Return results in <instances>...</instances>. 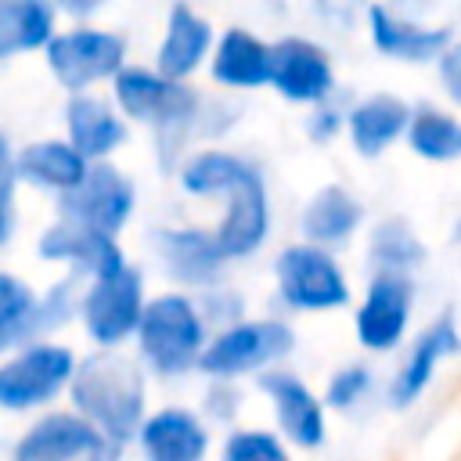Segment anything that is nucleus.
I'll return each mask as SVG.
<instances>
[{"label":"nucleus","mask_w":461,"mask_h":461,"mask_svg":"<svg viewBox=\"0 0 461 461\" xmlns=\"http://www.w3.org/2000/svg\"><path fill=\"white\" fill-rule=\"evenodd\" d=\"M76 414L97 425L112 443L126 447L144 429V367L115 349H97L79 360L68 385Z\"/></svg>","instance_id":"nucleus-1"},{"label":"nucleus","mask_w":461,"mask_h":461,"mask_svg":"<svg viewBox=\"0 0 461 461\" xmlns=\"http://www.w3.org/2000/svg\"><path fill=\"white\" fill-rule=\"evenodd\" d=\"M112 83H115L119 112L155 130L162 166L169 169V162H176L187 137L205 122L209 101L198 90H191L184 79H169L158 68H140V65H126Z\"/></svg>","instance_id":"nucleus-2"},{"label":"nucleus","mask_w":461,"mask_h":461,"mask_svg":"<svg viewBox=\"0 0 461 461\" xmlns=\"http://www.w3.org/2000/svg\"><path fill=\"white\" fill-rule=\"evenodd\" d=\"M205 346H209V324L194 299H187L184 292H162L148 299L137 328V349L155 375L173 378L198 367Z\"/></svg>","instance_id":"nucleus-3"},{"label":"nucleus","mask_w":461,"mask_h":461,"mask_svg":"<svg viewBox=\"0 0 461 461\" xmlns=\"http://www.w3.org/2000/svg\"><path fill=\"white\" fill-rule=\"evenodd\" d=\"M274 281H277L281 303L303 313H328L349 303V281L339 259L328 249L310 245V241H299L277 252Z\"/></svg>","instance_id":"nucleus-4"},{"label":"nucleus","mask_w":461,"mask_h":461,"mask_svg":"<svg viewBox=\"0 0 461 461\" xmlns=\"http://www.w3.org/2000/svg\"><path fill=\"white\" fill-rule=\"evenodd\" d=\"M295 346V335L288 324L281 321H241L230 324L223 331H216L198 360V371L216 378V382H230L241 375H263L270 371L281 357H288Z\"/></svg>","instance_id":"nucleus-5"},{"label":"nucleus","mask_w":461,"mask_h":461,"mask_svg":"<svg viewBox=\"0 0 461 461\" xmlns=\"http://www.w3.org/2000/svg\"><path fill=\"white\" fill-rule=\"evenodd\" d=\"M76 353L61 342H32L22 346L4 367H0V407L7 411H32L50 403L58 393H65L76 378Z\"/></svg>","instance_id":"nucleus-6"},{"label":"nucleus","mask_w":461,"mask_h":461,"mask_svg":"<svg viewBox=\"0 0 461 461\" xmlns=\"http://www.w3.org/2000/svg\"><path fill=\"white\" fill-rule=\"evenodd\" d=\"M50 76L72 90V94H86V86L101 83V79H115L126 68V40L104 29H68L58 32L50 40V47L43 50Z\"/></svg>","instance_id":"nucleus-7"},{"label":"nucleus","mask_w":461,"mask_h":461,"mask_svg":"<svg viewBox=\"0 0 461 461\" xmlns=\"http://www.w3.org/2000/svg\"><path fill=\"white\" fill-rule=\"evenodd\" d=\"M122 447L76 411H54L32 421L11 450V461H119Z\"/></svg>","instance_id":"nucleus-8"},{"label":"nucleus","mask_w":461,"mask_h":461,"mask_svg":"<svg viewBox=\"0 0 461 461\" xmlns=\"http://www.w3.org/2000/svg\"><path fill=\"white\" fill-rule=\"evenodd\" d=\"M144 277L126 267L112 277L90 281L83 292V328L101 349H115L126 339H137L140 317H144Z\"/></svg>","instance_id":"nucleus-9"},{"label":"nucleus","mask_w":461,"mask_h":461,"mask_svg":"<svg viewBox=\"0 0 461 461\" xmlns=\"http://www.w3.org/2000/svg\"><path fill=\"white\" fill-rule=\"evenodd\" d=\"M133 202H137V194H133L130 176L112 162H94L86 180L76 191L58 194V209H61L65 220L104 230L112 238L130 223Z\"/></svg>","instance_id":"nucleus-10"},{"label":"nucleus","mask_w":461,"mask_h":461,"mask_svg":"<svg viewBox=\"0 0 461 461\" xmlns=\"http://www.w3.org/2000/svg\"><path fill=\"white\" fill-rule=\"evenodd\" d=\"M414 310L411 274H375L357 306V342L367 353H389L403 342Z\"/></svg>","instance_id":"nucleus-11"},{"label":"nucleus","mask_w":461,"mask_h":461,"mask_svg":"<svg viewBox=\"0 0 461 461\" xmlns=\"http://www.w3.org/2000/svg\"><path fill=\"white\" fill-rule=\"evenodd\" d=\"M36 252H40V259L65 263L72 270V277H90V281L112 277V274L130 267L112 234L83 227V223L65 220V216H58V223H50L40 234Z\"/></svg>","instance_id":"nucleus-12"},{"label":"nucleus","mask_w":461,"mask_h":461,"mask_svg":"<svg viewBox=\"0 0 461 461\" xmlns=\"http://www.w3.org/2000/svg\"><path fill=\"white\" fill-rule=\"evenodd\" d=\"M155 252L166 267V274L180 285L191 288H220L223 267H227V252L220 249L216 230H202V227H158L151 234Z\"/></svg>","instance_id":"nucleus-13"},{"label":"nucleus","mask_w":461,"mask_h":461,"mask_svg":"<svg viewBox=\"0 0 461 461\" xmlns=\"http://www.w3.org/2000/svg\"><path fill=\"white\" fill-rule=\"evenodd\" d=\"M270 86L295 104H324L335 90V68L324 47L306 36H285L274 43V79Z\"/></svg>","instance_id":"nucleus-14"},{"label":"nucleus","mask_w":461,"mask_h":461,"mask_svg":"<svg viewBox=\"0 0 461 461\" xmlns=\"http://www.w3.org/2000/svg\"><path fill=\"white\" fill-rule=\"evenodd\" d=\"M259 389L270 396L274 414H277V429L303 450H317L328 436V418H324V400L313 396V389L285 371V367H270L259 375Z\"/></svg>","instance_id":"nucleus-15"},{"label":"nucleus","mask_w":461,"mask_h":461,"mask_svg":"<svg viewBox=\"0 0 461 461\" xmlns=\"http://www.w3.org/2000/svg\"><path fill=\"white\" fill-rule=\"evenodd\" d=\"M457 349H461V335H457L454 317H450V313L436 317V321L414 339L411 353H407L403 364L396 367V375H393V382H389V407H396V411L414 407V403L425 396V389H429V382H432L439 360H443L447 353H457Z\"/></svg>","instance_id":"nucleus-16"},{"label":"nucleus","mask_w":461,"mask_h":461,"mask_svg":"<svg viewBox=\"0 0 461 461\" xmlns=\"http://www.w3.org/2000/svg\"><path fill=\"white\" fill-rule=\"evenodd\" d=\"M364 22H367V36H371L375 50H382L385 58H396V61H414V65L439 61L447 54V47L454 43L447 25H418L411 18H400L385 4H371Z\"/></svg>","instance_id":"nucleus-17"},{"label":"nucleus","mask_w":461,"mask_h":461,"mask_svg":"<svg viewBox=\"0 0 461 461\" xmlns=\"http://www.w3.org/2000/svg\"><path fill=\"white\" fill-rule=\"evenodd\" d=\"M227 209H223V220L216 227V238H220V249L227 252V259H245L252 256L267 234H270V202H267V184H263V173L256 169L245 184H238L227 198Z\"/></svg>","instance_id":"nucleus-18"},{"label":"nucleus","mask_w":461,"mask_h":461,"mask_svg":"<svg viewBox=\"0 0 461 461\" xmlns=\"http://www.w3.org/2000/svg\"><path fill=\"white\" fill-rule=\"evenodd\" d=\"M212 50H216L212 25L202 14H194L191 4L176 0L169 7V18H166V32H162V43H158V54H155V68L169 79H187Z\"/></svg>","instance_id":"nucleus-19"},{"label":"nucleus","mask_w":461,"mask_h":461,"mask_svg":"<svg viewBox=\"0 0 461 461\" xmlns=\"http://www.w3.org/2000/svg\"><path fill=\"white\" fill-rule=\"evenodd\" d=\"M137 443L144 461H202L209 450V429L187 407H162L148 414Z\"/></svg>","instance_id":"nucleus-20"},{"label":"nucleus","mask_w":461,"mask_h":461,"mask_svg":"<svg viewBox=\"0 0 461 461\" xmlns=\"http://www.w3.org/2000/svg\"><path fill=\"white\" fill-rule=\"evenodd\" d=\"M212 79L230 90L270 86L274 79V43L249 29H227L212 50Z\"/></svg>","instance_id":"nucleus-21"},{"label":"nucleus","mask_w":461,"mask_h":461,"mask_svg":"<svg viewBox=\"0 0 461 461\" xmlns=\"http://www.w3.org/2000/svg\"><path fill=\"white\" fill-rule=\"evenodd\" d=\"M65 126H68V140L72 148L86 158V162H104L115 148L126 144V122L122 115L94 97V94H72L65 104Z\"/></svg>","instance_id":"nucleus-22"},{"label":"nucleus","mask_w":461,"mask_h":461,"mask_svg":"<svg viewBox=\"0 0 461 461\" xmlns=\"http://www.w3.org/2000/svg\"><path fill=\"white\" fill-rule=\"evenodd\" d=\"M411 104L400 101L396 94H371L364 97L353 112H349V122H346V133L357 148V155L364 158H378L382 151H389L407 130H411Z\"/></svg>","instance_id":"nucleus-23"},{"label":"nucleus","mask_w":461,"mask_h":461,"mask_svg":"<svg viewBox=\"0 0 461 461\" xmlns=\"http://www.w3.org/2000/svg\"><path fill=\"white\" fill-rule=\"evenodd\" d=\"M90 166L94 162H86L72 148V140H32L22 151H14L18 180L43 187V191H58V194L76 191L86 180Z\"/></svg>","instance_id":"nucleus-24"},{"label":"nucleus","mask_w":461,"mask_h":461,"mask_svg":"<svg viewBox=\"0 0 461 461\" xmlns=\"http://www.w3.org/2000/svg\"><path fill=\"white\" fill-rule=\"evenodd\" d=\"M360 220H364V205L357 202V194L346 191V187H339V184H328V187H321L303 205L299 227H303V238L310 245L331 249V245L349 241L357 234Z\"/></svg>","instance_id":"nucleus-25"},{"label":"nucleus","mask_w":461,"mask_h":461,"mask_svg":"<svg viewBox=\"0 0 461 461\" xmlns=\"http://www.w3.org/2000/svg\"><path fill=\"white\" fill-rule=\"evenodd\" d=\"M58 22L54 0H0V58L47 50Z\"/></svg>","instance_id":"nucleus-26"},{"label":"nucleus","mask_w":461,"mask_h":461,"mask_svg":"<svg viewBox=\"0 0 461 461\" xmlns=\"http://www.w3.org/2000/svg\"><path fill=\"white\" fill-rule=\"evenodd\" d=\"M256 166L230 151H198L180 166V187L194 198H227L238 184H245Z\"/></svg>","instance_id":"nucleus-27"},{"label":"nucleus","mask_w":461,"mask_h":461,"mask_svg":"<svg viewBox=\"0 0 461 461\" xmlns=\"http://www.w3.org/2000/svg\"><path fill=\"white\" fill-rule=\"evenodd\" d=\"M40 328V295L22 285L14 274H0V349L32 346Z\"/></svg>","instance_id":"nucleus-28"},{"label":"nucleus","mask_w":461,"mask_h":461,"mask_svg":"<svg viewBox=\"0 0 461 461\" xmlns=\"http://www.w3.org/2000/svg\"><path fill=\"white\" fill-rule=\"evenodd\" d=\"M367 256L378 274H411L414 267H421L425 245L403 216H385L371 234Z\"/></svg>","instance_id":"nucleus-29"},{"label":"nucleus","mask_w":461,"mask_h":461,"mask_svg":"<svg viewBox=\"0 0 461 461\" xmlns=\"http://www.w3.org/2000/svg\"><path fill=\"white\" fill-rule=\"evenodd\" d=\"M407 144L414 155H421L429 162H454V158H461V119H454L443 108L421 104V108H414Z\"/></svg>","instance_id":"nucleus-30"},{"label":"nucleus","mask_w":461,"mask_h":461,"mask_svg":"<svg viewBox=\"0 0 461 461\" xmlns=\"http://www.w3.org/2000/svg\"><path fill=\"white\" fill-rule=\"evenodd\" d=\"M220 461H292L281 436L267 429H238L227 436Z\"/></svg>","instance_id":"nucleus-31"},{"label":"nucleus","mask_w":461,"mask_h":461,"mask_svg":"<svg viewBox=\"0 0 461 461\" xmlns=\"http://www.w3.org/2000/svg\"><path fill=\"white\" fill-rule=\"evenodd\" d=\"M371 393V371L364 364H346L331 375L328 389H324V403L335 407V411H349L357 407L364 396Z\"/></svg>","instance_id":"nucleus-32"},{"label":"nucleus","mask_w":461,"mask_h":461,"mask_svg":"<svg viewBox=\"0 0 461 461\" xmlns=\"http://www.w3.org/2000/svg\"><path fill=\"white\" fill-rule=\"evenodd\" d=\"M198 310H202L205 324L216 328V331H223V328H230V324H241V321H245V317H241V295H238V292H227V288H209V292H202Z\"/></svg>","instance_id":"nucleus-33"},{"label":"nucleus","mask_w":461,"mask_h":461,"mask_svg":"<svg viewBox=\"0 0 461 461\" xmlns=\"http://www.w3.org/2000/svg\"><path fill=\"white\" fill-rule=\"evenodd\" d=\"M367 0H313V11L328 29H353L357 18H367Z\"/></svg>","instance_id":"nucleus-34"},{"label":"nucleus","mask_w":461,"mask_h":461,"mask_svg":"<svg viewBox=\"0 0 461 461\" xmlns=\"http://www.w3.org/2000/svg\"><path fill=\"white\" fill-rule=\"evenodd\" d=\"M346 122H349V115H342L335 104H317L313 108V115H310V122H306V130H310V140H317V144H328V140H335L342 130H346Z\"/></svg>","instance_id":"nucleus-35"},{"label":"nucleus","mask_w":461,"mask_h":461,"mask_svg":"<svg viewBox=\"0 0 461 461\" xmlns=\"http://www.w3.org/2000/svg\"><path fill=\"white\" fill-rule=\"evenodd\" d=\"M436 68H439V86L447 90V97L461 104V43H450L447 54L436 61Z\"/></svg>","instance_id":"nucleus-36"},{"label":"nucleus","mask_w":461,"mask_h":461,"mask_svg":"<svg viewBox=\"0 0 461 461\" xmlns=\"http://www.w3.org/2000/svg\"><path fill=\"white\" fill-rule=\"evenodd\" d=\"M238 403H241V393L234 385H212L205 396V414L216 421H227V418H234Z\"/></svg>","instance_id":"nucleus-37"},{"label":"nucleus","mask_w":461,"mask_h":461,"mask_svg":"<svg viewBox=\"0 0 461 461\" xmlns=\"http://www.w3.org/2000/svg\"><path fill=\"white\" fill-rule=\"evenodd\" d=\"M101 4H104V0H54V7H58L61 14H68V18H90Z\"/></svg>","instance_id":"nucleus-38"},{"label":"nucleus","mask_w":461,"mask_h":461,"mask_svg":"<svg viewBox=\"0 0 461 461\" xmlns=\"http://www.w3.org/2000/svg\"><path fill=\"white\" fill-rule=\"evenodd\" d=\"M454 238H457V241H461V220H457V227H454Z\"/></svg>","instance_id":"nucleus-39"},{"label":"nucleus","mask_w":461,"mask_h":461,"mask_svg":"<svg viewBox=\"0 0 461 461\" xmlns=\"http://www.w3.org/2000/svg\"><path fill=\"white\" fill-rule=\"evenodd\" d=\"M396 4H425V0H396Z\"/></svg>","instance_id":"nucleus-40"}]
</instances>
